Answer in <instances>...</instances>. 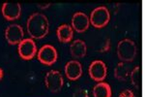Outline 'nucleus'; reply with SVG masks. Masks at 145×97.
Masks as SVG:
<instances>
[{"label":"nucleus","mask_w":145,"mask_h":97,"mask_svg":"<svg viewBox=\"0 0 145 97\" xmlns=\"http://www.w3.org/2000/svg\"><path fill=\"white\" fill-rule=\"evenodd\" d=\"M130 75V68L126 64V62H119L114 69V77L119 81L125 82Z\"/></svg>","instance_id":"obj_15"},{"label":"nucleus","mask_w":145,"mask_h":97,"mask_svg":"<svg viewBox=\"0 0 145 97\" xmlns=\"http://www.w3.org/2000/svg\"><path fill=\"white\" fill-rule=\"evenodd\" d=\"M2 15L7 20H18L22 14V6L20 3H11L5 2L1 7Z\"/></svg>","instance_id":"obj_10"},{"label":"nucleus","mask_w":145,"mask_h":97,"mask_svg":"<svg viewBox=\"0 0 145 97\" xmlns=\"http://www.w3.org/2000/svg\"><path fill=\"white\" fill-rule=\"evenodd\" d=\"M131 82L137 88H139L140 84H141V68L139 66H135V67L130 72Z\"/></svg>","instance_id":"obj_16"},{"label":"nucleus","mask_w":145,"mask_h":97,"mask_svg":"<svg viewBox=\"0 0 145 97\" xmlns=\"http://www.w3.org/2000/svg\"><path fill=\"white\" fill-rule=\"evenodd\" d=\"M86 51H87V47H86L85 42L82 40H74L70 46V53L74 58L83 57V56H85Z\"/></svg>","instance_id":"obj_12"},{"label":"nucleus","mask_w":145,"mask_h":97,"mask_svg":"<svg viewBox=\"0 0 145 97\" xmlns=\"http://www.w3.org/2000/svg\"><path fill=\"white\" fill-rule=\"evenodd\" d=\"M2 78H3V70L0 68V81L2 80Z\"/></svg>","instance_id":"obj_21"},{"label":"nucleus","mask_w":145,"mask_h":97,"mask_svg":"<svg viewBox=\"0 0 145 97\" xmlns=\"http://www.w3.org/2000/svg\"><path fill=\"white\" fill-rule=\"evenodd\" d=\"M45 84L46 88L51 92H58L62 89L64 84V79L59 71L50 70L45 77Z\"/></svg>","instance_id":"obj_4"},{"label":"nucleus","mask_w":145,"mask_h":97,"mask_svg":"<svg viewBox=\"0 0 145 97\" xmlns=\"http://www.w3.org/2000/svg\"><path fill=\"white\" fill-rule=\"evenodd\" d=\"M90 25L89 18L82 12H76L72 16V28L78 33H82L88 29Z\"/></svg>","instance_id":"obj_9"},{"label":"nucleus","mask_w":145,"mask_h":97,"mask_svg":"<svg viewBox=\"0 0 145 97\" xmlns=\"http://www.w3.org/2000/svg\"><path fill=\"white\" fill-rule=\"evenodd\" d=\"M65 74L71 81H76L82 75V66L78 60H70L65 65Z\"/></svg>","instance_id":"obj_11"},{"label":"nucleus","mask_w":145,"mask_h":97,"mask_svg":"<svg viewBox=\"0 0 145 97\" xmlns=\"http://www.w3.org/2000/svg\"><path fill=\"white\" fill-rule=\"evenodd\" d=\"M37 57H38V60L42 64L50 66L56 62L58 53L56 49L53 46H51V45H44L38 51Z\"/></svg>","instance_id":"obj_5"},{"label":"nucleus","mask_w":145,"mask_h":97,"mask_svg":"<svg viewBox=\"0 0 145 97\" xmlns=\"http://www.w3.org/2000/svg\"><path fill=\"white\" fill-rule=\"evenodd\" d=\"M89 76L95 82H103L106 77L107 67L102 60H94L89 66Z\"/></svg>","instance_id":"obj_7"},{"label":"nucleus","mask_w":145,"mask_h":97,"mask_svg":"<svg viewBox=\"0 0 145 97\" xmlns=\"http://www.w3.org/2000/svg\"><path fill=\"white\" fill-rule=\"evenodd\" d=\"M58 40L62 43H69L74 37V29L69 24H62L56 30Z\"/></svg>","instance_id":"obj_13"},{"label":"nucleus","mask_w":145,"mask_h":97,"mask_svg":"<svg viewBox=\"0 0 145 97\" xmlns=\"http://www.w3.org/2000/svg\"><path fill=\"white\" fill-rule=\"evenodd\" d=\"M18 51L20 56L24 60H30L34 58V56L37 53V46L33 39L26 38L23 39L18 47Z\"/></svg>","instance_id":"obj_6"},{"label":"nucleus","mask_w":145,"mask_h":97,"mask_svg":"<svg viewBox=\"0 0 145 97\" xmlns=\"http://www.w3.org/2000/svg\"><path fill=\"white\" fill-rule=\"evenodd\" d=\"M72 97H89L88 96V92L85 89H78L76 91L74 92Z\"/></svg>","instance_id":"obj_18"},{"label":"nucleus","mask_w":145,"mask_h":97,"mask_svg":"<svg viewBox=\"0 0 145 97\" xmlns=\"http://www.w3.org/2000/svg\"><path fill=\"white\" fill-rule=\"evenodd\" d=\"M24 37V31L20 24H10L5 30V38L10 45L20 44Z\"/></svg>","instance_id":"obj_8"},{"label":"nucleus","mask_w":145,"mask_h":97,"mask_svg":"<svg viewBox=\"0 0 145 97\" xmlns=\"http://www.w3.org/2000/svg\"><path fill=\"white\" fill-rule=\"evenodd\" d=\"M119 97H135V94L131 89H125L119 94Z\"/></svg>","instance_id":"obj_19"},{"label":"nucleus","mask_w":145,"mask_h":97,"mask_svg":"<svg viewBox=\"0 0 145 97\" xmlns=\"http://www.w3.org/2000/svg\"><path fill=\"white\" fill-rule=\"evenodd\" d=\"M27 32L33 39H43L48 33L50 22L42 13H34L27 20Z\"/></svg>","instance_id":"obj_1"},{"label":"nucleus","mask_w":145,"mask_h":97,"mask_svg":"<svg viewBox=\"0 0 145 97\" xmlns=\"http://www.w3.org/2000/svg\"><path fill=\"white\" fill-rule=\"evenodd\" d=\"M93 95L94 97H111V87L107 82H100L93 87Z\"/></svg>","instance_id":"obj_14"},{"label":"nucleus","mask_w":145,"mask_h":97,"mask_svg":"<svg viewBox=\"0 0 145 97\" xmlns=\"http://www.w3.org/2000/svg\"><path fill=\"white\" fill-rule=\"evenodd\" d=\"M110 48H111V43H110V39H106V42H105V45L100 49L101 53H106V51H110Z\"/></svg>","instance_id":"obj_17"},{"label":"nucleus","mask_w":145,"mask_h":97,"mask_svg":"<svg viewBox=\"0 0 145 97\" xmlns=\"http://www.w3.org/2000/svg\"><path fill=\"white\" fill-rule=\"evenodd\" d=\"M50 4L48 3V4H45V5H42V4H38V7L39 8H41V9H46V8H48V7H50Z\"/></svg>","instance_id":"obj_20"},{"label":"nucleus","mask_w":145,"mask_h":97,"mask_svg":"<svg viewBox=\"0 0 145 97\" xmlns=\"http://www.w3.org/2000/svg\"><path fill=\"white\" fill-rule=\"evenodd\" d=\"M117 55L122 62H131L137 55V46L130 39H123L117 45Z\"/></svg>","instance_id":"obj_2"},{"label":"nucleus","mask_w":145,"mask_h":97,"mask_svg":"<svg viewBox=\"0 0 145 97\" xmlns=\"http://www.w3.org/2000/svg\"><path fill=\"white\" fill-rule=\"evenodd\" d=\"M90 23L96 28L105 27L110 20V14L106 7L100 6L91 12L89 18Z\"/></svg>","instance_id":"obj_3"}]
</instances>
